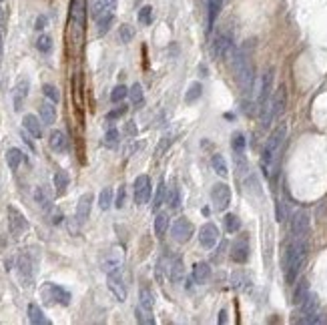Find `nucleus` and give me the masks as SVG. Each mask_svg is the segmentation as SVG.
Masks as SVG:
<instances>
[{"instance_id": "nucleus-1", "label": "nucleus", "mask_w": 327, "mask_h": 325, "mask_svg": "<svg viewBox=\"0 0 327 325\" xmlns=\"http://www.w3.org/2000/svg\"><path fill=\"white\" fill-rule=\"evenodd\" d=\"M285 137H287V123H279L273 129V132L269 134L267 143H265V149H263V171H265V175L269 179L277 177Z\"/></svg>"}, {"instance_id": "nucleus-2", "label": "nucleus", "mask_w": 327, "mask_h": 325, "mask_svg": "<svg viewBox=\"0 0 327 325\" xmlns=\"http://www.w3.org/2000/svg\"><path fill=\"white\" fill-rule=\"evenodd\" d=\"M307 257V243L305 239H297L287 247V255H285V279L287 283H295V279L301 273V267Z\"/></svg>"}, {"instance_id": "nucleus-3", "label": "nucleus", "mask_w": 327, "mask_h": 325, "mask_svg": "<svg viewBox=\"0 0 327 325\" xmlns=\"http://www.w3.org/2000/svg\"><path fill=\"white\" fill-rule=\"evenodd\" d=\"M235 76H237V83H239V89L243 91V95H249L251 89H253V65H251V59L247 55V50H235Z\"/></svg>"}, {"instance_id": "nucleus-4", "label": "nucleus", "mask_w": 327, "mask_h": 325, "mask_svg": "<svg viewBox=\"0 0 327 325\" xmlns=\"http://www.w3.org/2000/svg\"><path fill=\"white\" fill-rule=\"evenodd\" d=\"M285 102H287V93H285V87L281 85V87L277 89L275 97L271 98L267 113L263 115V127H265V129H267V127H271V125H273V123L283 115V111H285Z\"/></svg>"}, {"instance_id": "nucleus-5", "label": "nucleus", "mask_w": 327, "mask_h": 325, "mask_svg": "<svg viewBox=\"0 0 327 325\" xmlns=\"http://www.w3.org/2000/svg\"><path fill=\"white\" fill-rule=\"evenodd\" d=\"M153 293L149 289H141L139 293V305H137V321L143 325L155 323V315H153Z\"/></svg>"}, {"instance_id": "nucleus-6", "label": "nucleus", "mask_w": 327, "mask_h": 325, "mask_svg": "<svg viewBox=\"0 0 327 325\" xmlns=\"http://www.w3.org/2000/svg\"><path fill=\"white\" fill-rule=\"evenodd\" d=\"M85 18H87V0H72V4H70V22H72V34H74L76 42H80V38H83Z\"/></svg>"}, {"instance_id": "nucleus-7", "label": "nucleus", "mask_w": 327, "mask_h": 325, "mask_svg": "<svg viewBox=\"0 0 327 325\" xmlns=\"http://www.w3.org/2000/svg\"><path fill=\"white\" fill-rule=\"evenodd\" d=\"M123 265H125V255H123V251H121L119 247L106 251V253L102 255V259H100V269H102L106 275L121 273Z\"/></svg>"}, {"instance_id": "nucleus-8", "label": "nucleus", "mask_w": 327, "mask_h": 325, "mask_svg": "<svg viewBox=\"0 0 327 325\" xmlns=\"http://www.w3.org/2000/svg\"><path fill=\"white\" fill-rule=\"evenodd\" d=\"M271 95H273V68H267V70L263 72L261 89H259V98H257V104H259V113H261V117L267 113V109H269Z\"/></svg>"}, {"instance_id": "nucleus-9", "label": "nucleus", "mask_w": 327, "mask_h": 325, "mask_svg": "<svg viewBox=\"0 0 327 325\" xmlns=\"http://www.w3.org/2000/svg\"><path fill=\"white\" fill-rule=\"evenodd\" d=\"M42 299L48 303V305H54V303H59V305H68L70 303V293L63 289V287H59V285H54V283H46L44 287H42Z\"/></svg>"}, {"instance_id": "nucleus-10", "label": "nucleus", "mask_w": 327, "mask_h": 325, "mask_svg": "<svg viewBox=\"0 0 327 325\" xmlns=\"http://www.w3.org/2000/svg\"><path fill=\"white\" fill-rule=\"evenodd\" d=\"M193 233H195V227H193V223L191 221H187V219H177L175 223H173V227H171V237L177 241V243H187L191 237H193Z\"/></svg>"}, {"instance_id": "nucleus-11", "label": "nucleus", "mask_w": 327, "mask_h": 325, "mask_svg": "<svg viewBox=\"0 0 327 325\" xmlns=\"http://www.w3.org/2000/svg\"><path fill=\"white\" fill-rule=\"evenodd\" d=\"M211 201H213V207H215L217 211H225L231 203L229 185H225V183H217V185L213 187V191H211Z\"/></svg>"}, {"instance_id": "nucleus-12", "label": "nucleus", "mask_w": 327, "mask_h": 325, "mask_svg": "<svg viewBox=\"0 0 327 325\" xmlns=\"http://www.w3.org/2000/svg\"><path fill=\"white\" fill-rule=\"evenodd\" d=\"M233 52V38L229 33H219L215 36V42H213V55L215 59H225Z\"/></svg>"}, {"instance_id": "nucleus-13", "label": "nucleus", "mask_w": 327, "mask_h": 325, "mask_svg": "<svg viewBox=\"0 0 327 325\" xmlns=\"http://www.w3.org/2000/svg\"><path fill=\"white\" fill-rule=\"evenodd\" d=\"M8 227L14 237H20L29 229V221L24 219V215L16 207H8Z\"/></svg>"}, {"instance_id": "nucleus-14", "label": "nucleus", "mask_w": 327, "mask_h": 325, "mask_svg": "<svg viewBox=\"0 0 327 325\" xmlns=\"http://www.w3.org/2000/svg\"><path fill=\"white\" fill-rule=\"evenodd\" d=\"M291 231H293V237L297 239H305L307 233H309V215L307 211L299 209L295 211L293 219H291Z\"/></svg>"}, {"instance_id": "nucleus-15", "label": "nucleus", "mask_w": 327, "mask_h": 325, "mask_svg": "<svg viewBox=\"0 0 327 325\" xmlns=\"http://www.w3.org/2000/svg\"><path fill=\"white\" fill-rule=\"evenodd\" d=\"M151 197V179L147 175H139L134 181V203L145 205Z\"/></svg>"}, {"instance_id": "nucleus-16", "label": "nucleus", "mask_w": 327, "mask_h": 325, "mask_svg": "<svg viewBox=\"0 0 327 325\" xmlns=\"http://www.w3.org/2000/svg\"><path fill=\"white\" fill-rule=\"evenodd\" d=\"M317 307H319V299H317V295L315 293H307L305 297H303V301L299 303V313H301V323L305 321V319H309L311 315H315L317 313Z\"/></svg>"}, {"instance_id": "nucleus-17", "label": "nucleus", "mask_w": 327, "mask_h": 325, "mask_svg": "<svg viewBox=\"0 0 327 325\" xmlns=\"http://www.w3.org/2000/svg\"><path fill=\"white\" fill-rule=\"evenodd\" d=\"M199 241H201V245L205 249H213L215 243L219 241V229H217V225H213V223L203 225L201 231H199Z\"/></svg>"}, {"instance_id": "nucleus-18", "label": "nucleus", "mask_w": 327, "mask_h": 325, "mask_svg": "<svg viewBox=\"0 0 327 325\" xmlns=\"http://www.w3.org/2000/svg\"><path fill=\"white\" fill-rule=\"evenodd\" d=\"M29 78H20L18 83H16V87H14V91H12V100H14V111H20L22 109V104H24V100L29 97Z\"/></svg>"}, {"instance_id": "nucleus-19", "label": "nucleus", "mask_w": 327, "mask_h": 325, "mask_svg": "<svg viewBox=\"0 0 327 325\" xmlns=\"http://www.w3.org/2000/svg\"><path fill=\"white\" fill-rule=\"evenodd\" d=\"M108 289L115 295L117 301H125V299H127V287H125V283H123V279H121V273L108 275Z\"/></svg>"}, {"instance_id": "nucleus-20", "label": "nucleus", "mask_w": 327, "mask_h": 325, "mask_svg": "<svg viewBox=\"0 0 327 325\" xmlns=\"http://www.w3.org/2000/svg\"><path fill=\"white\" fill-rule=\"evenodd\" d=\"M18 271H20L22 281H26V285H29L34 277V259L29 253H22V255H20V259H18Z\"/></svg>"}, {"instance_id": "nucleus-21", "label": "nucleus", "mask_w": 327, "mask_h": 325, "mask_svg": "<svg viewBox=\"0 0 327 325\" xmlns=\"http://www.w3.org/2000/svg\"><path fill=\"white\" fill-rule=\"evenodd\" d=\"M231 259L235 261V263H245V261L249 259V243H247L245 237L235 241V245L231 249Z\"/></svg>"}, {"instance_id": "nucleus-22", "label": "nucleus", "mask_w": 327, "mask_h": 325, "mask_svg": "<svg viewBox=\"0 0 327 325\" xmlns=\"http://www.w3.org/2000/svg\"><path fill=\"white\" fill-rule=\"evenodd\" d=\"M91 205H93V195L87 193L78 199V205H76V221L78 223H85L91 215Z\"/></svg>"}, {"instance_id": "nucleus-23", "label": "nucleus", "mask_w": 327, "mask_h": 325, "mask_svg": "<svg viewBox=\"0 0 327 325\" xmlns=\"http://www.w3.org/2000/svg\"><path fill=\"white\" fill-rule=\"evenodd\" d=\"M42 121L36 117V115H24V119H22V127L26 132H31L34 139H40V134H42V125H40Z\"/></svg>"}, {"instance_id": "nucleus-24", "label": "nucleus", "mask_w": 327, "mask_h": 325, "mask_svg": "<svg viewBox=\"0 0 327 325\" xmlns=\"http://www.w3.org/2000/svg\"><path fill=\"white\" fill-rule=\"evenodd\" d=\"M48 145L54 153H65L66 151V134L63 130H52L48 137Z\"/></svg>"}, {"instance_id": "nucleus-25", "label": "nucleus", "mask_w": 327, "mask_h": 325, "mask_svg": "<svg viewBox=\"0 0 327 325\" xmlns=\"http://www.w3.org/2000/svg\"><path fill=\"white\" fill-rule=\"evenodd\" d=\"M183 273H185V269H183L181 257H173L171 263H169V277H171V281L173 283H181L183 281Z\"/></svg>"}, {"instance_id": "nucleus-26", "label": "nucleus", "mask_w": 327, "mask_h": 325, "mask_svg": "<svg viewBox=\"0 0 327 325\" xmlns=\"http://www.w3.org/2000/svg\"><path fill=\"white\" fill-rule=\"evenodd\" d=\"M38 113H40V121H42L44 125H52L54 119H57V109H54V102H52V100H50V102H42L40 109H38Z\"/></svg>"}, {"instance_id": "nucleus-27", "label": "nucleus", "mask_w": 327, "mask_h": 325, "mask_svg": "<svg viewBox=\"0 0 327 325\" xmlns=\"http://www.w3.org/2000/svg\"><path fill=\"white\" fill-rule=\"evenodd\" d=\"M209 277H211V267H209V263H203V261L195 263V267H193V279H195L197 283H207Z\"/></svg>"}, {"instance_id": "nucleus-28", "label": "nucleus", "mask_w": 327, "mask_h": 325, "mask_svg": "<svg viewBox=\"0 0 327 325\" xmlns=\"http://www.w3.org/2000/svg\"><path fill=\"white\" fill-rule=\"evenodd\" d=\"M29 319H31V323L33 325H46L48 323V319L44 317L42 309H40L36 303H31V305H29Z\"/></svg>"}, {"instance_id": "nucleus-29", "label": "nucleus", "mask_w": 327, "mask_h": 325, "mask_svg": "<svg viewBox=\"0 0 327 325\" xmlns=\"http://www.w3.org/2000/svg\"><path fill=\"white\" fill-rule=\"evenodd\" d=\"M22 151L20 149H8L6 151V165L10 167V171H16L18 167H20V163H22Z\"/></svg>"}, {"instance_id": "nucleus-30", "label": "nucleus", "mask_w": 327, "mask_h": 325, "mask_svg": "<svg viewBox=\"0 0 327 325\" xmlns=\"http://www.w3.org/2000/svg\"><path fill=\"white\" fill-rule=\"evenodd\" d=\"M113 189L111 187H104L102 191H100V195H98V207L102 209V211H106V209H111L113 207Z\"/></svg>"}, {"instance_id": "nucleus-31", "label": "nucleus", "mask_w": 327, "mask_h": 325, "mask_svg": "<svg viewBox=\"0 0 327 325\" xmlns=\"http://www.w3.org/2000/svg\"><path fill=\"white\" fill-rule=\"evenodd\" d=\"M207 8H209V29H213V24L221 12V0H207Z\"/></svg>"}, {"instance_id": "nucleus-32", "label": "nucleus", "mask_w": 327, "mask_h": 325, "mask_svg": "<svg viewBox=\"0 0 327 325\" xmlns=\"http://www.w3.org/2000/svg\"><path fill=\"white\" fill-rule=\"evenodd\" d=\"M167 229H169V215L167 213H159L155 217V235L163 237L165 233H167Z\"/></svg>"}, {"instance_id": "nucleus-33", "label": "nucleus", "mask_w": 327, "mask_h": 325, "mask_svg": "<svg viewBox=\"0 0 327 325\" xmlns=\"http://www.w3.org/2000/svg\"><path fill=\"white\" fill-rule=\"evenodd\" d=\"M54 187H57V193L59 195H63L66 191V187H68V175H66L65 171H57L54 173Z\"/></svg>"}, {"instance_id": "nucleus-34", "label": "nucleus", "mask_w": 327, "mask_h": 325, "mask_svg": "<svg viewBox=\"0 0 327 325\" xmlns=\"http://www.w3.org/2000/svg\"><path fill=\"white\" fill-rule=\"evenodd\" d=\"M211 165H213V171L219 175V177H227V163H225V159H223V155H215L213 157V161H211Z\"/></svg>"}, {"instance_id": "nucleus-35", "label": "nucleus", "mask_w": 327, "mask_h": 325, "mask_svg": "<svg viewBox=\"0 0 327 325\" xmlns=\"http://www.w3.org/2000/svg\"><path fill=\"white\" fill-rule=\"evenodd\" d=\"M34 201H36L44 211H48V209H50V197L46 195V191H44L42 187H38V189L34 191Z\"/></svg>"}, {"instance_id": "nucleus-36", "label": "nucleus", "mask_w": 327, "mask_h": 325, "mask_svg": "<svg viewBox=\"0 0 327 325\" xmlns=\"http://www.w3.org/2000/svg\"><path fill=\"white\" fill-rule=\"evenodd\" d=\"M203 95V85L201 83H193L191 87H189V91H187V95H185V102H195L197 98Z\"/></svg>"}, {"instance_id": "nucleus-37", "label": "nucleus", "mask_w": 327, "mask_h": 325, "mask_svg": "<svg viewBox=\"0 0 327 325\" xmlns=\"http://www.w3.org/2000/svg\"><path fill=\"white\" fill-rule=\"evenodd\" d=\"M113 12H108V14H102L100 18H97V26H98V34H106L108 33V29H111V24H113Z\"/></svg>"}, {"instance_id": "nucleus-38", "label": "nucleus", "mask_w": 327, "mask_h": 325, "mask_svg": "<svg viewBox=\"0 0 327 325\" xmlns=\"http://www.w3.org/2000/svg\"><path fill=\"white\" fill-rule=\"evenodd\" d=\"M231 147H233L235 155H243V151H245V137L241 132H235L233 141H231Z\"/></svg>"}, {"instance_id": "nucleus-39", "label": "nucleus", "mask_w": 327, "mask_h": 325, "mask_svg": "<svg viewBox=\"0 0 327 325\" xmlns=\"http://www.w3.org/2000/svg\"><path fill=\"white\" fill-rule=\"evenodd\" d=\"M119 137H121V134H119V130L111 129L108 132H106V134H104V141H102V143H104V147H108V149H115V147L119 145Z\"/></svg>"}, {"instance_id": "nucleus-40", "label": "nucleus", "mask_w": 327, "mask_h": 325, "mask_svg": "<svg viewBox=\"0 0 327 325\" xmlns=\"http://www.w3.org/2000/svg\"><path fill=\"white\" fill-rule=\"evenodd\" d=\"M127 95H129V89H127L125 85H119V87H115V89H113V93H111V100H113V102H123Z\"/></svg>"}, {"instance_id": "nucleus-41", "label": "nucleus", "mask_w": 327, "mask_h": 325, "mask_svg": "<svg viewBox=\"0 0 327 325\" xmlns=\"http://www.w3.org/2000/svg\"><path fill=\"white\" fill-rule=\"evenodd\" d=\"M167 203H169L171 209H179V205H181V193H179L177 187H171V191H169V195H167Z\"/></svg>"}, {"instance_id": "nucleus-42", "label": "nucleus", "mask_w": 327, "mask_h": 325, "mask_svg": "<svg viewBox=\"0 0 327 325\" xmlns=\"http://www.w3.org/2000/svg\"><path fill=\"white\" fill-rule=\"evenodd\" d=\"M139 22L145 24V26H149V24L153 22V8H151V6H143V8L139 10Z\"/></svg>"}, {"instance_id": "nucleus-43", "label": "nucleus", "mask_w": 327, "mask_h": 325, "mask_svg": "<svg viewBox=\"0 0 327 325\" xmlns=\"http://www.w3.org/2000/svg\"><path fill=\"white\" fill-rule=\"evenodd\" d=\"M36 48H38L40 52H50V48H52L50 36H48V34H40L38 40H36Z\"/></svg>"}, {"instance_id": "nucleus-44", "label": "nucleus", "mask_w": 327, "mask_h": 325, "mask_svg": "<svg viewBox=\"0 0 327 325\" xmlns=\"http://www.w3.org/2000/svg\"><path fill=\"white\" fill-rule=\"evenodd\" d=\"M42 93H44V97L48 98V100H52V102H59V100H61V93H59V89H57L54 85H44V87H42Z\"/></svg>"}, {"instance_id": "nucleus-45", "label": "nucleus", "mask_w": 327, "mask_h": 325, "mask_svg": "<svg viewBox=\"0 0 327 325\" xmlns=\"http://www.w3.org/2000/svg\"><path fill=\"white\" fill-rule=\"evenodd\" d=\"M309 293V285H307V281H299V287L295 289V295H293V301L299 305L301 301H303V297Z\"/></svg>"}, {"instance_id": "nucleus-46", "label": "nucleus", "mask_w": 327, "mask_h": 325, "mask_svg": "<svg viewBox=\"0 0 327 325\" xmlns=\"http://www.w3.org/2000/svg\"><path fill=\"white\" fill-rule=\"evenodd\" d=\"M132 36H134V31H132V26H129V24H123V26L119 29V38H121V42H131Z\"/></svg>"}, {"instance_id": "nucleus-47", "label": "nucleus", "mask_w": 327, "mask_h": 325, "mask_svg": "<svg viewBox=\"0 0 327 325\" xmlns=\"http://www.w3.org/2000/svg\"><path fill=\"white\" fill-rule=\"evenodd\" d=\"M129 97L134 104H139V102H143V87L137 83V85H132L131 91H129Z\"/></svg>"}, {"instance_id": "nucleus-48", "label": "nucleus", "mask_w": 327, "mask_h": 325, "mask_svg": "<svg viewBox=\"0 0 327 325\" xmlns=\"http://www.w3.org/2000/svg\"><path fill=\"white\" fill-rule=\"evenodd\" d=\"M225 229H227L229 233H235V231L241 229V221H239L235 215H227V217H225Z\"/></svg>"}, {"instance_id": "nucleus-49", "label": "nucleus", "mask_w": 327, "mask_h": 325, "mask_svg": "<svg viewBox=\"0 0 327 325\" xmlns=\"http://www.w3.org/2000/svg\"><path fill=\"white\" fill-rule=\"evenodd\" d=\"M163 197H165V181H161L157 185V195H155V201H153V211L163 205Z\"/></svg>"}, {"instance_id": "nucleus-50", "label": "nucleus", "mask_w": 327, "mask_h": 325, "mask_svg": "<svg viewBox=\"0 0 327 325\" xmlns=\"http://www.w3.org/2000/svg\"><path fill=\"white\" fill-rule=\"evenodd\" d=\"M123 205H125V187H121V189H119V193H117V201H115V207H117V209H123Z\"/></svg>"}, {"instance_id": "nucleus-51", "label": "nucleus", "mask_w": 327, "mask_h": 325, "mask_svg": "<svg viewBox=\"0 0 327 325\" xmlns=\"http://www.w3.org/2000/svg\"><path fill=\"white\" fill-rule=\"evenodd\" d=\"M125 111H127V106L123 104L121 109H117V111H113V113H108V119H115V117H121V115H125Z\"/></svg>"}, {"instance_id": "nucleus-52", "label": "nucleus", "mask_w": 327, "mask_h": 325, "mask_svg": "<svg viewBox=\"0 0 327 325\" xmlns=\"http://www.w3.org/2000/svg\"><path fill=\"white\" fill-rule=\"evenodd\" d=\"M44 26H46V18H44V16H40V18L36 20V31H42Z\"/></svg>"}, {"instance_id": "nucleus-53", "label": "nucleus", "mask_w": 327, "mask_h": 325, "mask_svg": "<svg viewBox=\"0 0 327 325\" xmlns=\"http://www.w3.org/2000/svg\"><path fill=\"white\" fill-rule=\"evenodd\" d=\"M169 141H173V137H169V134H167V137H165V141H163V143H161V147H159V155H161V153H163L165 149H167V145H169Z\"/></svg>"}, {"instance_id": "nucleus-54", "label": "nucleus", "mask_w": 327, "mask_h": 325, "mask_svg": "<svg viewBox=\"0 0 327 325\" xmlns=\"http://www.w3.org/2000/svg\"><path fill=\"white\" fill-rule=\"evenodd\" d=\"M227 321V311H221V317H219V323H225Z\"/></svg>"}, {"instance_id": "nucleus-55", "label": "nucleus", "mask_w": 327, "mask_h": 325, "mask_svg": "<svg viewBox=\"0 0 327 325\" xmlns=\"http://www.w3.org/2000/svg\"><path fill=\"white\" fill-rule=\"evenodd\" d=\"M2 22H4V10L0 8V24H2Z\"/></svg>"}, {"instance_id": "nucleus-56", "label": "nucleus", "mask_w": 327, "mask_h": 325, "mask_svg": "<svg viewBox=\"0 0 327 325\" xmlns=\"http://www.w3.org/2000/svg\"><path fill=\"white\" fill-rule=\"evenodd\" d=\"M0 52H2V34H0Z\"/></svg>"}, {"instance_id": "nucleus-57", "label": "nucleus", "mask_w": 327, "mask_h": 325, "mask_svg": "<svg viewBox=\"0 0 327 325\" xmlns=\"http://www.w3.org/2000/svg\"><path fill=\"white\" fill-rule=\"evenodd\" d=\"M0 2H2V0H0Z\"/></svg>"}]
</instances>
